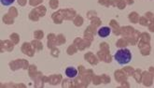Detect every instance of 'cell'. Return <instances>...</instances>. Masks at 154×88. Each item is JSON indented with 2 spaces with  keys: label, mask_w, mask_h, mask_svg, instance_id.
<instances>
[{
  "label": "cell",
  "mask_w": 154,
  "mask_h": 88,
  "mask_svg": "<svg viewBox=\"0 0 154 88\" xmlns=\"http://www.w3.org/2000/svg\"><path fill=\"white\" fill-rule=\"evenodd\" d=\"M114 59L116 60V62L121 65H126L131 62L132 60V52L128 49H121L118 50L116 52V54L114 55Z\"/></svg>",
  "instance_id": "cell-1"
},
{
  "label": "cell",
  "mask_w": 154,
  "mask_h": 88,
  "mask_svg": "<svg viewBox=\"0 0 154 88\" xmlns=\"http://www.w3.org/2000/svg\"><path fill=\"white\" fill-rule=\"evenodd\" d=\"M110 33H111V30L109 27H107V26H103V27H101L97 32L98 36L100 38H103V39L107 38L110 35Z\"/></svg>",
  "instance_id": "cell-2"
},
{
  "label": "cell",
  "mask_w": 154,
  "mask_h": 88,
  "mask_svg": "<svg viewBox=\"0 0 154 88\" xmlns=\"http://www.w3.org/2000/svg\"><path fill=\"white\" fill-rule=\"evenodd\" d=\"M66 75L68 78H70V79H73V78L77 77V75H78V70L74 67H68L66 69Z\"/></svg>",
  "instance_id": "cell-3"
},
{
  "label": "cell",
  "mask_w": 154,
  "mask_h": 88,
  "mask_svg": "<svg viewBox=\"0 0 154 88\" xmlns=\"http://www.w3.org/2000/svg\"><path fill=\"white\" fill-rule=\"evenodd\" d=\"M0 1H1V4L4 6H10L14 3L15 0H0Z\"/></svg>",
  "instance_id": "cell-4"
}]
</instances>
